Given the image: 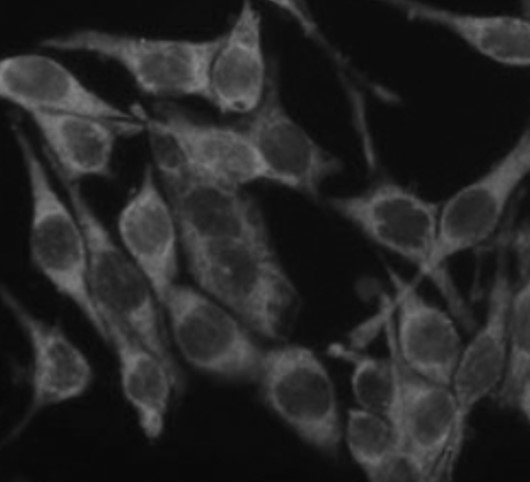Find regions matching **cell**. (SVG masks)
Here are the masks:
<instances>
[{
    "mask_svg": "<svg viewBox=\"0 0 530 482\" xmlns=\"http://www.w3.org/2000/svg\"><path fill=\"white\" fill-rule=\"evenodd\" d=\"M181 250L199 290L257 336L281 338L297 291L272 242L181 240Z\"/></svg>",
    "mask_w": 530,
    "mask_h": 482,
    "instance_id": "1",
    "label": "cell"
},
{
    "mask_svg": "<svg viewBox=\"0 0 530 482\" xmlns=\"http://www.w3.org/2000/svg\"><path fill=\"white\" fill-rule=\"evenodd\" d=\"M12 134L29 193L28 251L32 265L107 343L106 326L90 290L84 228L69 201L56 190L27 133L14 125Z\"/></svg>",
    "mask_w": 530,
    "mask_h": 482,
    "instance_id": "2",
    "label": "cell"
},
{
    "mask_svg": "<svg viewBox=\"0 0 530 482\" xmlns=\"http://www.w3.org/2000/svg\"><path fill=\"white\" fill-rule=\"evenodd\" d=\"M223 33L208 38L152 37L79 28L42 40L60 52L100 56L120 66L144 94L210 103V72Z\"/></svg>",
    "mask_w": 530,
    "mask_h": 482,
    "instance_id": "3",
    "label": "cell"
},
{
    "mask_svg": "<svg viewBox=\"0 0 530 482\" xmlns=\"http://www.w3.org/2000/svg\"><path fill=\"white\" fill-rule=\"evenodd\" d=\"M529 172L530 132L525 128L485 171L439 205L436 242L423 277L434 280L457 318L468 310L444 267L495 234Z\"/></svg>",
    "mask_w": 530,
    "mask_h": 482,
    "instance_id": "4",
    "label": "cell"
},
{
    "mask_svg": "<svg viewBox=\"0 0 530 482\" xmlns=\"http://www.w3.org/2000/svg\"><path fill=\"white\" fill-rule=\"evenodd\" d=\"M55 175L86 234L88 278L96 305L161 357L181 386V372L163 327L162 306L151 282L97 214L80 183Z\"/></svg>",
    "mask_w": 530,
    "mask_h": 482,
    "instance_id": "5",
    "label": "cell"
},
{
    "mask_svg": "<svg viewBox=\"0 0 530 482\" xmlns=\"http://www.w3.org/2000/svg\"><path fill=\"white\" fill-rule=\"evenodd\" d=\"M180 356L205 374L257 382L266 350L236 315L197 287L176 283L161 301Z\"/></svg>",
    "mask_w": 530,
    "mask_h": 482,
    "instance_id": "6",
    "label": "cell"
},
{
    "mask_svg": "<svg viewBox=\"0 0 530 482\" xmlns=\"http://www.w3.org/2000/svg\"><path fill=\"white\" fill-rule=\"evenodd\" d=\"M257 382L267 406L307 445L335 456L343 425L334 382L318 355L300 344L267 349Z\"/></svg>",
    "mask_w": 530,
    "mask_h": 482,
    "instance_id": "7",
    "label": "cell"
},
{
    "mask_svg": "<svg viewBox=\"0 0 530 482\" xmlns=\"http://www.w3.org/2000/svg\"><path fill=\"white\" fill-rule=\"evenodd\" d=\"M253 145L265 180L317 200L343 170L342 160L317 141L289 112L272 66L260 105L238 125Z\"/></svg>",
    "mask_w": 530,
    "mask_h": 482,
    "instance_id": "8",
    "label": "cell"
},
{
    "mask_svg": "<svg viewBox=\"0 0 530 482\" xmlns=\"http://www.w3.org/2000/svg\"><path fill=\"white\" fill-rule=\"evenodd\" d=\"M328 204L369 241L424 276L436 242L439 204L391 178L331 197Z\"/></svg>",
    "mask_w": 530,
    "mask_h": 482,
    "instance_id": "9",
    "label": "cell"
},
{
    "mask_svg": "<svg viewBox=\"0 0 530 482\" xmlns=\"http://www.w3.org/2000/svg\"><path fill=\"white\" fill-rule=\"evenodd\" d=\"M509 246L498 247L484 318L463 345L450 387L457 406V426L445 475L449 477L462 450L468 420L480 402L496 394L505 371L509 316L514 284Z\"/></svg>",
    "mask_w": 530,
    "mask_h": 482,
    "instance_id": "10",
    "label": "cell"
},
{
    "mask_svg": "<svg viewBox=\"0 0 530 482\" xmlns=\"http://www.w3.org/2000/svg\"><path fill=\"white\" fill-rule=\"evenodd\" d=\"M388 352L394 358L398 377L397 405L392 425L402 451L411 460L422 481L445 474L457 426V406L450 386L428 380L400 360L383 317Z\"/></svg>",
    "mask_w": 530,
    "mask_h": 482,
    "instance_id": "11",
    "label": "cell"
},
{
    "mask_svg": "<svg viewBox=\"0 0 530 482\" xmlns=\"http://www.w3.org/2000/svg\"><path fill=\"white\" fill-rule=\"evenodd\" d=\"M1 296L28 343L31 358L29 402L16 435L45 409L85 394L94 371L86 354L60 326L34 313L8 287H2Z\"/></svg>",
    "mask_w": 530,
    "mask_h": 482,
    "instance_id": "12",
    "label": "cell"
},
{
    "mask_svg": "<svg viewBox=\"0 0 530 482\" xmlns=\"http://www.w3.org/2000/svg\"><path fill=\"white\" fill-rule=\"evenodd\" d=\"M1 98L26 114H76L118 123L142 122L84 83L59 60L42 53L23 52L0 61Z\"/></svg>",
    "mask_w": 530,
    "mask_h": 482,
    "instance_id": "13",
    "label": "cell"
},
{
    "mask_svg": "<svg viewBox=\"0 0 530 482\" xmlns=\"http://www.w3.org/2000/svg\"><path fill=\"white\" fill-rule=\"evenodd\" d=\"M160 184L181 240L271 242L264 214L245 188L193 174Z\"/></svg>",
    "mask_w": 530,
    "mask_h": 482,
    "instance_id": "14",
    "label": "cell"
},
{
    "mask_svg": "<svg viewBox=\"0 0 530 482\" xmlns=\"http://www.w3.org/2000/svg\"><path fill=\"white\" fill-rule=\"evenodd\" d=\"M386 318L400 360L416 374L450 386L463 349L457 319L426 299L414 283L394 278Z\"/></svg>",
    "mask_w": 530,
    "mask_h": 482,
    "instance_id": "15",
    "label": "cell"
},
{
    "mask_svg": "<svg viewBox=\"0 0 530 482\" xmlns=\"http://www.w3.org/2000/svg\"><path fill=\"white\" fill-rule=\"evenodd\" d=\"M116 237L148 277L161 303L177 283L181 238L171 204L151 164L145 166L117 215Z\"/></svg>",
    "mask_w": 530,
    "mask_h": 482,
    "instance_id": "16",
    "label": "cell"
},
{
    "mask_svg": "<svg viewBox=\"0 0 530 482\" xmlns=\"http://www.w3.org/2000/svg\"><path fill=\"white\" fill-rule=\"evenodd\" d=\"M271 67L266 58L261 11L241 4L210 72V103L223 114L247 116L262 102Z\"/></svg>",
    "mask_w": 530,
    "mask_h": 482,
    "instance_id": "17",
    "label": "cell"
},
{
    "mask_svg": "<svg viewBox=\"0 0 530 482\" xmlns=\"http://www.w3.org/2000/svg\"><path fill=\"white\" fill-rule=\"evenodd\" d=\"M150 118L171 136L192 174L236 188L265 180L257 153L238 125L203 121L176 108Z\"/></svg>",
    "mask_w": 530,
    "mask_h": 482,
    "instance_id": "18",
    "label": "cell"
},
{
    "mask_svg": "<svg viewBox=\"0 0 530 482\" xmlns=\"http://www.w3.org/2000/svg\"><path fill=\"white\" fill-rule=\"evenodd\" d=\"M26 115L43 141L53 172L78 183L111 177L118 138L144 130L143 121L118 124L76 114Z\"/></svg>",
    "mask_w": 530,
    "mask_h": 482,
    "instance_id": "19",
    "label": "cell"
},
{
    "mask_svg": "<svg viewBox=\"0 0 530 482\" xmlns=\"http://www.w3.org/2000/svg\"><path fill=\"white\" fill-rule=\"evenodd\" d=\"M115 354L122 394L149 440L165 428L172 391L180 387L169 366L110 312L99 309Z\"/></svg>",
    "mask_w": 530,
    "mask_h": 482,
    "instance_id": "20",
    "label": "cell"
},
{
    "mask_svg": "<svg viewBox=\"0 0 530 482\" xmlns=\"http://www.w3.org/2000/svg\"><path fill=\"white\" fill-rule=\"evenodd\" d=\"M407 19L440 28L482 57L509 68L530 65V23L515 14H479L421 1H393Z\"/></svg>",
    "mask_w": 530,
    "mask_h": 482,
    "instance_id": "21",
    "label": "cell"
},
{
    "mask_svg": "<svg viewBox=\"0 0 530 482\" xmlns=\"http://www.w3.org/2000/svg\"><path fill=\"white\" fill-rule=\"evenodd\" d=\"M343 441L368 480L422 481L386 417L357 406L351 408L343 426Z\"/></svg>",
    "mask_w": 530,
    "mask_h": 482,
    "instance_id": "22",
    "label": "cell"
},
{
    "mask_svg": "<svg viewBox=\"0 0 530 482\" xmlns=\"http://www.w3.org/2000/svg\"><path fill=\"white\" fill-rule=\"evenodd\" d=\"M495 395L502 406L530 420V277L514 284L505 371Z\"/></svg>",
    "mask_w": 530,
    "mask_h": 482,
    "instance_id": "23",
    "label": "cell"
},
{
    "mask_svg": "<svg viewBox=\"0 0 530 482\" xmlns=\"http://www.w3.org/2000/svg\"><path fill=\"white\" fill-rule=\"evenodd\" d=\"M335 358L351 368V389L357 407L393 418L398 397V377L393 356L381 358L335 344L330 347Z\"/></svg>",
    "mask_w": 530,
    "mask_h": 482,
    "instance_id": "24",
    "label": "cell"
}]
</instances>
